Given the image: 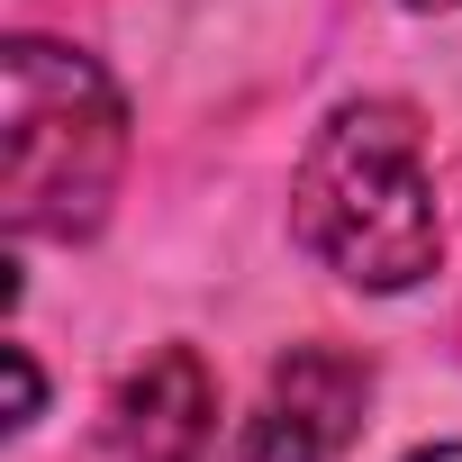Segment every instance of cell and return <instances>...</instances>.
Wrapping results in <instances>:
<instances>
[{"instance_id":"5","label":"cell","mask_w":462,"mask_h":462,"mask_svg":"<svg viewBox=\"0 0 462 462\" xmlns=\"http://www.w3.org/2000/svg\"><path fill=\"white\" fill-rule=\"evenodd\" d=\"M10 381H19V408H10V426H37L46 390H37V363H28V345H10Z\"/></svg>"},{"instance_id":"2","label":"cell","mask_w":462,"mask_h":462,"mask_svg":"<svg viewBox=\"0 0 462 462\" xmlns=\"http://www.w3.org/2000/svg\"><path fill=\"white\" fill-rule=\"evenodd\" d=\"M127 172V100L118 82L55 37H10L0 55V217L10 236L82 245L109 217Z\"/></svg>"},{"instance_id":"4","label":"cell","mask_w":462,"mask_h":462,"mask_svg":"<svg viewBox=\"0 0 462 462\" xmlns=\"http://www.w3.org/2000/svg\"><path fill=\"white\" fill-rule=\"evenodd\" d=\"M109 462H208L217 444V381L190 345H163L154 363H136L109 399V426H100Z\"/></svg>"},{"instance_id":"1","label":"cell","mask_w":462,"mask_h":462,"mask_svg":"<svg viewBox=\"0 0 462 462\" xmlns=\"http://www.w3.org/2000/svg\"><path fill=\"white\" fill-rule=\"evenodd\" d=\"M300 245L354 291H417L444 254V208L426 172V127L408 100H345L291 181Z\"/></svg>"},{"instance_id":"6","label":"cell","mask_w":462,"mask_h":462,"mask_svg":"<svg viewBox=\"0 0 462 462\" xmlns=\"http://www.w3.org/2000/svg\"><path fill=\"white\" fill-rule=\"evenodd\" d=\"M408 462H462V444H426V453H408Z\"/></svg>"},{"instance_id":"7","label":"cell","mask_w":462,"mask_h":462,"mask_svg":"<svg viewBox=\"0 0 462 462\" xmlns=\"http://www.w3.org/2000/svg\"><path fill=\"white\" fill-rule=\"evenodd\" d=\"M408 10H453V0H408Z\"/></svg>"},{"instance_id":"3","label":"cell","mask_w":462,"mask_h":462,"mask_svg":"<svg viewBox=\"0 0 462 462\" xmlns=\"http://www.w3.org/2000/svg\"><path fill=\"white\" fill-rule=\"evenodd\" d=\"M372 408V372L336 345H291L245 417L236 462H345V444L363 435Z\"/></svg>"}]
</instances>
